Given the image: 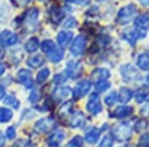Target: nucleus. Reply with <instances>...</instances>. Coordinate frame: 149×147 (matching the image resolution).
Instances as JSON below:
<instances>
[{"label": "nucleus", "instance_id": "obj_1", "mask_svg": "<svg viewBox=\"0 0 149 147\" xmlns=\"http://www.w3.org/2000/svg\"><path fill=\"white\" fill-rule=\"evenodd\" d=\"M41 49H42V52L47 55L48 60L52 61V63H55V64H58V63L60 61V60H63V57H64L63 50H62L60 48H58L56 44H55L52 40L42 41V44H41Z\"/></svg>", "mask_w": 149, "mask_h": 147}, {"label": "nucleus", "instance_id": "obj_2", "mask_svg": "<svg viewBox=\"0 0 149 147\" xmlns=\"http://www.w3.org/2000/svg\"><path fill=\"white\" fill-rule=\"evenodd\" d=\"M137 17V7L136 4L133 3H129V4L123 6L122 8L118 11V15H116V22L119 25H127L130 23L133 19Z\"/></svg>", "mask_w": 149, "mask_h": 147}, {"label": "nucleus", "instance_id": "obj_3", "mask_svg": "<svg viewBox=\"0 0 149 147\" xmlns=\"http://www.w3.org/2000/svg\"><path fill=\"white\" fill-rule=\"evenodd\" d=\"M38 17H40V11L36 7L29 8L26 12L23 14V23L25 26L29 29L30 31H33L38 25Z\"/></svg>", "mask_w": 149, "mask_h": 147}, {"label": "nucleus", "instance_id": "obj_4", "mask_svg": "<svg viewBox=\"0 0 149 147\" xmlns=\"http://www.w3.org/2000/svg\"><path fill=\"white\" fill-rule=\"evenodd\" d=\"M113 138L119 140V142H125L129 140L131 136V128L129 123H119L118 125H115L112 129Z\"/></svg>", "mask_w": 149, "mask_h": 147}, {"label": "nucleus", "instance_id": "obj_5", "mask_svg": "<svg viewBox=\"0 0 149 147\" xmlns=\"http://www.w3.org/2000/svg\"><path fill=\"white\" fill-rule=\"evenodd\" d=\"M134 23H136V29L134 30L137 31L138 37L144 38L149 30V15L148 14H141L137 18H134Z\"/></svg>", "mask_w": 149, "mask_h": 147}, {"label": "nucleus", "instance_id": "obj_6", "mask_svg": "<svg viewBox=\"0 0 149 147\" xmlns=\"http://www.w3.org/2000/svg\"><path fill=\"white\" fill-rule=\"evenodd\" d=\"M86 110L89 112L91 115H93V116H96V115L101 113L103 106H101V101H100L99 93L91 94V97H89L88 102H86Z\"/></svg>", "mask_w": 149, "mask_h": 147}, {"label": "nucleus", "instance_id": "obj_7", "mask_svg": "<svg viewBox=\"0 0 149 147\" xmlns=\"http://www.w3.org/2000/svg\"><path fill=\"white\" fill-rule=\"evenodd\" d=\"M92 89V83L91 80H79L77 85H75V87H74V90H72V95H74V98L75 99H79V98L85 97L86 94L91 91Z\"/></svg>", "mask_w": 149, "mask_h": 147}, {"label": "nucleus", "instance_id": "obj_8", "mask_svg": "<svg viewBox=\"0 0 149 147\" xmlns=\"http://www.w3.org/2000/svg\"><path fill=\"white\" fill-rule=\"evenodd\" d=\"M86 49V38L84 36H78L75 37V40L71 42V46H70V52H71L72 56H81L84 55Z\"/></svg>", "mask_w": 149, "mask_h": 147}, {"label": "nucleus", "instance_id": "obj_9", "mask_svg": "<svg viewBox=\"0 0 149 147\" xmlns=\"http://www.w3.org/2000/svg\"><path fill=\"white\" fill-rule=\"evenodd\" d=\"M120 74H122L123 80L126 82H136L140 79V74L136 68L133 67L131 64H125L120 67Z\"/></svg>", "mask_w": 149, "mask_h": 147}, {"label": "nucleus", "instance_id": "obj_10", "mask_svg": "<svg viewBox=\"0 0 149 147\" xmlns=\"http://www.w3.org/2000/svg\"><path fill=\"white\" fill-rule=\"evenodd\" d=\"M56 125V121H55L54 117H45V119H41L34 124V128H36L37 132L40 134H45V132H49L51 129L55 128Z\"/></svg>", "mask_w": 149, "mask_h": 147}, {"label": "nucleus", "instance_id": "obj_11", "mask_svg": "<svg viewBox=\"0 0 149 147\" xmlns=\"http://www.w3.org/2000/svg\"><path fill=\"white\" fill-rule=\"evenodd\" d=\"M82 72V64L79 61H75V60H70V61L66 64V78H71V79H75L81 75Z\"/></svg>", "mask_w": 149, "mask_h": 147}, {"label": "nucleus", "instance_id": "obj_12", "mask_svg": "<svg viewBox=\"0 0 149 147\" xmlns=\"http://www.w3.org/2000/svg\"><path fill=\"white\" fill-rule=\"evenodd\" d=\"M0 42L3 46H14L18 44V36L13 30H3L0 33Z\"/></svg>", "mask_w": 149, "mask_h": 147}, {"label": "nucleus", "instance_id": "obj_13", "mask_svg": "<svg viewBox=\"0 0 149 147\" xmlns=\"http://www.w3.org/2000/svg\"><path fill=\"white\" fill-rule=\"evenodd\" d=\"M17 80H18L22 86L27 87V89H32V87H33L32 74H30V71H29V70H25V68L19 70L18 74H17Z\"/></svg>", "mask_w": 149, "mask_h": 147}, {"label": "nucleus", "instance_id": "obj_14", "mask_svg": "<svg viewBox=\"0 0 149 147\" xmlns=\"http://www.w3.org/2000/svg\"><path fill=\"white\" fill-rule=\"evenodd\" d=\"M71 95V89L68 86H60L58 89H55V91L52 93V98L56 102H62L64 99H67Z\"/></svg>", "mask_w": 149, "mask_h": 147}, {"label": "nucleus", "instance_id": "obj_15", "mask_svg": "<svg viewBox=\"0 0 149 147\" xmlns=\"http://www.w3.org/2000/svg\"><path fill=\"white\" fill-rule=\"evenodd\" d=\"M64 136H66V134H64V131H62V129H58V131L52 132V134L49 135L48 140H47L48 147H59L60 143L63 142Z\"/></svg>", "mask_w": 149, "mask_h": 147}, {"label": "nucleus", "instance_id": "obj_16", "mask_svg": "<svg viewBox=\"0 0 149 147\" xmlns=\"http://www.w3.org/2000/svg\"><path fill=\"white\" fill-rule=\"evenodd\" d=\"M49 18L54 23H60L64 18V11L58 6H52L49 8Z\"/></svg>", "mask_w": 149, "mask_h": 147}, {"label": "nucleus", "instance_id": "obj_17", "mask_svg": "<svg viewBox=\"0 0 149 147\" xmlns=\"http://www.w3.org/2000/svg\"><path fill=\"white\" fill-rule=\"evenodd\" d=\"M56 40H58V44L62 46V48H66L72 40V33L67 30L59 31L58 36H56Z\"/></svg>", "mask_w": 149, "mask_h": 147}, {"label": "nucleus", "instance_id": "obj_18", "mask_svg": "<svg viewBox=\"0 0 149 147\" xmlns=\"http://www.w3.org/2000/svg\"><path fill=\"white\" fill-rule=\"evenodd\" d=\"M85 124V116L82 112H74L71 119H70V127L71 128H81L82 125Z\"/></svg>", "mask_w": 149, "mask_h": 147}, {"label": "nucleus", "instance_id": "obj_19", "mask_svg": "<svg viewBox=\"0 0 149 147\" xmlns=\"http://www.w3.org/2000/svg\"><path fill=\"white\" fill-rule=\"evenodd\" d=\"M133 113V108L127 106V105H122V106H118L112 113V117H116V119H125V117H129Z\"/></svg>", "mask_w": 149, "mask_h": 147}, {"label": "nucleus", "instance_id": "obj_20", "mask_svg": "<svg viewBox=\"0 0 149 147\" xmlns=\"http://www.w3.org/2000/svg\"><path fill=\"white\" fill-rule=\"evenodd\" d=\"M100 138V129L96 128V127H92L91 129H88L85 134V140L91 144H95Z\"/></svg>", "mask_w": 149, "mask_h": 147}, {"label": "nucleus", "instance_id": "obj_21", "mask_svg": "<svg viewBox=\"0 0 149 147\" xmlns=\"http://www.w3.org/2000/svg\"><path fill=\"white\" fill-rule=\"evenodd\" d=\"M109 78V71L107 68H97L92 72V79L96 82H101V80H107Z\"/></svg>", "mask_w": 149, "mask_h": 147}, {"label": "nucleus", "instance_id": "obj_22", "mask_svg": "<svg viewBox=\"0 0 149 147\" xmlns=\"http://www.w3.org/2000/svg\"><path fill=\"white\" fill-rule=\"evenodd\" d=\"M137 66L142 71H149V52H142L137 57Z\"/></svg>", "mask_w": 149, "mask_h": 147}, {"label": "nucleus", "instance_id": "obj_23", "mask_svg": "<svg viewBox=\"0 0 149 147\" xmlns=\"http://www.w3.org/2000/svg\"><path fill=\"white\" fill-rule=\"evenodd\" d=\"M38 46H40V41L36 37H32V38H29L25 42V50H26L27 53H34L37 49H38Z\"/></svg>", "mask_w": 149, "mask_h": 147}, {"label": "nucleus", "instance_id": "obj_24", "mask_svg": "<svg viewBox=\"0 0 149 147\" xmlns=\"http://www.w3.org/2000/svg\"><path fill=\"white\" fill-rule=\"evenodd\" d=\"M27 66L32 68H37V67H41L42 64H44V59H42V56L41 55H33V56H30V57L27 59Z\"/></svg>", "mask_w": 149, "mask_h": 147}, {"label": "nucleus", "instance_id": "obj_25", "mask_svg": "<svg viewBox=\"0 0 149 147\" xmlns=\"http://www.w3.org/2000/svg\"><path fill=\"white\" fill-rule=\"evenodd\" d=\"M133 97V93H131V90L129 87H122V89L119 90V94H118V98H119V101H122V102H129Z\"/></svg>", "mask_w": 149, "mask_h": 147}, {"label": "nucleus", "instance_id": "obj_26", "mask_svg": "<svg viewBox=\"0 0 149 147\" xmlns=\"http://www.w3.org/2000/svg\"><path fill=\"white\" fill-rule=\"evenodd\" d=\"M149 98V93H148V89H145V87H140V89H137L136 91V101L138 104L144 102Z\"/></svg>", "mask_w": 149, "mask_h": 147}, {"label": "nucleus", "instance_id": "obj_27", "mask_svg": "<svg viewBox=\"0 0 149 147\" xmlns=\"http://www.w3.org/2000/svg\"><path fill=\"white\" fill-rule=\"evenodd\" d=\"M4 104L7 106L14 108V109H18L19 108V99L15 97L14 94H8V95L4 98Z\"/></svg>", "mask_w": 149, "mask_h": 147}, {"label": "nucleus", "instance_id": "obj_28", "mask_svg": "<svg viewBox=\"0 0 149 147\" xmlns=\"http://www.w3.org/2000/svg\"><path fill=\"white\" fill-rule=\"evenodd\" d=\"M13 119V110L7 108H0V123H8Z\"/></svg>", "mask_w": 149, "mask_h": 147}, {"label": "nucleus", "instance_id": "obj_29", "mask_svg": "<svg viewBox=\"0 0 149 147\" xmlns=\"http://www.w3.org/2000/svg\"><path fill=\"white\" fill-rule=\"evenodd\" d=\"M49 74H51L49 68H47V67L41 68L40 71H38V74H37V76H36L37 82H38V83H44V82L49 78Z\"/></svg>", "mask_w": 149, "mask_h": 147}, {"label": "nucleus", "instance_id": "obj_30", "mask_svg": "<svg viewBox=\"0 0 149 147\" xmlns=\"http://www.w3.org/2000/svg\"><path fill=\"white\" fill-rule=\"evenodd\" d=\"M118 99H119V98H118V93L112 91V93H109L107 97L104 98V102H105V105H108V106H113V105L116 104Z\"/></svg>", "mask_w": 149, "mask_h": 147}, {"label": "nucleus", "instance_id": "obj_31", "mask_svg": "<svg viewBox=\"0 0 149 147\" xmlns=\"http://www.w3.org/2000/svg\"><path fill=\"white\" fill-rule=\"evenodd\" d=\"M109 87H111V83H109L108 80H101V82H97V85H96V90H97V93L107 91Z\"/></svg>", "mask_w": 149, "mask_h": 147}, {"label": "nucleus", "instance_id": "obj_32", "mask_svg": "<svg viewBox=\"0 0 149 147\" xmlns=\"http://www.w3.org/2000/svg\"><path fill=\"white\" fill-rule=\"evenodd\" d=\"M84 144V139L81 136H74V138L67 143V146L66 147H82Z\"/></svg>", "mask_w": 149, "mask_h": 147}, {"label": "nucleus", "instance_id": "obj_33", "mask_svg": "<svg viewBox=\"0 0 149 147\" xmlns=\"http://www.w3.org/2000/svg\"><path fill=\"white\" fill-rule=\"evenodd\" d=\"M63 26H64V29H74V27L77 26V19L72 18V17H68V18L64 21Z\"/></svg>", "mask_w": 149, "mask_h": 147}, {"label": "nucleus", "instance_id": "obj_34", "mask_svg": "<svg viewBox=\"0 0 149 147\" xmlns=\"http://www.w3.org/2000/svg\"><path fill=\"white\" fill-rule=\"evenodd\" d=\"M112 146H113V139L111 136H104L99 144V147H112Z\"/></svg>", "mask_w": 149, "mask_h": 147}, {"label": "nucleus", "instance_id": "obj_35", "mask_svg": "<svg viewBox=\"0 0 149 147\" xmlns=\"http://www.w3.org/2000/svg\"><path fill=\"white\" fill-rule=\"evenodd\" d=\"M138 147H149V134H144L140 138Z\"/></svg>", "mask_w": 149, "mask_h": 147}, {"label": "nucleus", "instance_id": "obj_36", "mask_svg": "<svg viewBox=\"0 0 149 147\" xmlns=\"http://www.w3.org/2000/svg\"><path fill=\"white\" fill-rule=\"evenodd\" d=\"M71 104L70 102H67V104H64L63 106L60 108V110H59V113H60V116H64V115H66V113H67V115H70V112H71Z\"/></svg>", "mask_w": 149, "mask_h": 147}, {"label": "nucleus", "instance_id": "obj_37", "mask_svg": "<svg viewBox=\"0 0 149 147\" xmlns=\"http://www.w3.org/2000/svg\"><path fill=\"white\" fill-rule=\"evenodd\" d=\"M6 136H7V139H10V140L15 139V136H17L15 127H8V128H7V131H6Z\"/></svg>", "mask_w": 149, "mask_h": 147}, {"label": "nucleus", "instance_id": "obj_38", "mask_svg": "<svg viewBox=\"0 0 149 147\" xmlns=\"http://www.w3.org/2000/svg\"><path fill=\"white\" fill-rule=\"evenodd\" d=\"M66 75H63V74H56L54 78V82L56 83V85H63L64 82H66Z\"/></svg>", "mask_w": 149, "mask_h": 147}, {"label": "nucleus", "instance_id": "obj_39", "mask_svg": "<svg viewBox=\"0 0 149 147\" xmlns=\"http://www.w3.org/2000/svg\"><path fill=\"white\" fill-rule=\"evenodd\" d=\"M38 99H40V93H38L37 90H33L32 94H30V97H29V101L32 104H36Z\"/></svg>", "mask_w": 149, "mask_h": 147}, {"label": "nucleus", "instance_id": "obj_40", "mask_svg": "<svg viewBox=\"0 0 149 147\" xmlns=\"http://www.w3.org/2000/svg\"><path fill=\"white\" fill-rule=\"evenodd\" d=\"M146 125H148V123H146L145 120H138L136 123V128H134V129H136V131H142Z\"/></svg>", "mask_w": 149, "mask_h": 147}, {"label": "nucleus", "instance_id": "obj_41", "mask_svg": "<svg viewBox=\"0 0 149 147\" xmlns=\"http://www.w3.org/2000/svg\"><path fill=\"white\" fill-rule=\"evenodd\" d=\"M27 143H29L27 140H23V139H21V140H18V142H15L14 147H26Z\"/></svg>", "mask_w": 149, "mask_h": 147}, {"label": "nucleus", "instance_id": "obj_42", "mask_svg": "<svg viewBox=\"0 0 149 147\" xmlns=\"http://www.w3.org/2000/svg\"><path fill=\"white\" fill-rule=\"evenodd\" d=\"M141 113H142V116H145V117H149V102L145 105L142 109H141Z\"/></svg>", "mask_w": 149, "mask_h": 147}, {"label": "nucleus", "instance_id": "obj_43", "mask_svg": "<svg viewBox=\"0 0 149 147\" xmlns=\"http://www.w3.org/2000/svg\"><path fill=\"white\" fill-rule=\"evenodd\" d=\"M77 3L79 6H88L91 3V0H77Z\"/></svg>", "mask_w": 149, "mask_h": 147}, {"label": "nucleus", "instance_id": "obj_44", "mask_svg": "<svg viewBox=\"0 0 149 147\" xmlns=\"http://www.w3.org/2000/svg\"><path fill=\"white\" fill-rule=\"evenodd\" d=\"M4 143H6V139H4V135L0 132V147H4Z\"/></svg>", "mask_w": 149, "mask_h": 147}, {"label": "nucleus", "instance_id": "obj_45", "mask_svg": "<svg viewBox=\"0 0 149 147\" xmlns=\"http://www.w3.org/2000/svg\"><path fill=\"white\" fill-rule=\"evenodd\" d=\"M4 95H6V91H4V87L0 85V99H3L4 98Z\"/></svg>", "mask_w": 149, "mask_h": 147}, {"label": "nucleus", "instance_id": "obj_46", "mask_svg": "<svg viewBox=\"0 0 149 147\" xmlns=\"http://www.w3.org/2000/svg\"><path fill=\"white\" fill-rule=\"evenodd\" d=\"M17 1H18L21 6H26V4H29V3H30L32 0H17Z\"/></svg>", "mask_w": 149, "mask_h": 147}, {"label": "nucleus", "instance_id": "obj_47", "mask_svg": "<svg viewBox=\"0 0 149 147\" xmlns=\"http://www.w3.org/2000/svg\"><path fill=\"white\" fill-rule=\"evenodd\" d=\"M138 1H140L144 7H148V6H149V0H138Z\"/></svg>", "mask_w": 149, "mask_h": 147}, {"label": "nucleus", "instance_id": "obj_48", "mask_svg": "<svg viewBox=\"0 0 149 147\" xmlns=\"http://www.w3.org/2000/svg\"><path fill=\"white\" fill-rule=\"evenodd\" d=\"M4 71H6V67L3 66V64H1V63H0V76L4 74Z\"/></svg>", "mask_w": 149, "mask_h": 147}, {"label": "nucleus", "instance_id": "obj_49", "mask_svg": "<svg viewBox=\"0 0 149 147\" xmlns=\"http://www.w3.org/2000/svg\"><path fill=\"white\" fill-rule=\"evenodd\" d=\"M4 57V50H3V48L0 46V59H3Z\"/></svg>", "mask_w": 149, "mask_h": 147}, {"label": "nucleus", "instance_id": "obj_50", "mask_svg": "<svg viewBox=\"0 0 149 147\" xmlns=\"http://www.w3.org/2000/svg\"><path fill=\"white\" fill-rule=\"evenodd\" d=\"M145 80H146V85H148V87H149V75L145 78Z\"/></svg>", "mask_w": 149, "mask_h": 147}, {"label": "nucleus", "instance_id": "obj_51", "mask_svg": "<svg viewBox=\"0 0 149 147\" xmlns=\"http://www.w3.org/2000/svg\"><path fill=\"white\" fill-rule=\"evenodd\" d=\"M67 3H77V0H66Z\"/></svg>", "mask_w": 149, "mask_h": 147}, {"label": "nucleus", "instance_id": "obj_52", "mask_svg": "<svg viewBox=\"0 0 149 147\" xmlns=\"http://www.w3.org/2000/svg\"><path fill=\"white\" fill-rule=\"evenodd\" d=\"M97 1H105V0H97Z\"/></svg>", "mask_w": 149, "mask_h": 147}, {"label": "nucleus", "instance_id": "obj_53", "mask_svg": "<svg viewBox=\"0 0 149 147\" xmlns=\"http://www.w3.org/2000/svg\"><path fill=\"white\" fill-rule=\"evenodd\" d=\"M41 1H44V0H41Z\"/></svg>", "mask_w": 149, "mask_h": 147}]
</instances>
